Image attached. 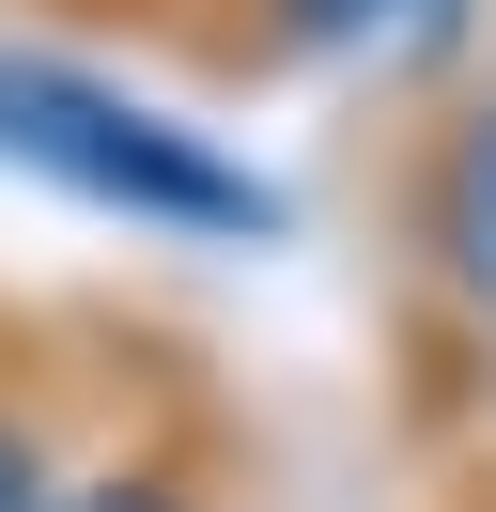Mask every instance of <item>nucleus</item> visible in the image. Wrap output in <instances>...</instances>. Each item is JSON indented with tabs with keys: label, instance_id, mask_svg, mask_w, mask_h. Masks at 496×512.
<instances>
[{
	"label": "nucleus",
	"instance_id": "f257e3e1",
	"mask_svg": "<svg viewBox=\"0 0 496 512\" xmlns=\"http://www.w3.org/2000/svg\"><path fill=\"white\" fill-rule=\"evenodd\" d=\"M0 171L93 202L124 233H186V249H279V187L248 156H217L202 125H171L155 94L93 63H47V47H0Z\"/></svg>",
	"mask_w": 496,
	"mask_h": 512
},
{
	"label": "nucleus",
	"instance_id": "f03ea898",
	"mask_svg": "<svg viewBox=\"0 0 496 512\" xmlns=\"http://www.w3.org/2000/svg\"><path fill=\"white\" fill-rule=\"evenodd\" d=\"M419 249H434V280L496 326V78L434 125V156H419Z\"/></svg>",
	"mask_w": 496,
	"mask_h": 512
},
{
	"label": "nucleus",
	"instance_id": "7ed1b4c3",
	"mask_svg": "<svg viewBox=\"0 0 496 512\" xmlns=\"http://www.w3.org/2000/svg\"><path fill=\"white\" fill-rule=\"evenodd\" d=\"M264 16H279L295 47H372V32L403 16V0H264Z\"/></svg>",
	"mask_w": 496,
	"mask_h": 512
},
{
	"label": "nucleus",
	"instance_id": "20e7f679",
	"mask_svg": "<svg viewBox=\"0 0 496 512\" xmlns=\"http://www.w3.org/2000/svg\"><path fill=\"white\" fill-rule=\"evenodd\" d=\"M0 512H62V481H47V435H31V404H0Z\"/></svg>",
	"mask_w": 496,
	"mask_h": 512
},
{
	"label": "nucleus",
	"instance_id": "39448f33",
	"mask_svg": "<svg viewBox=\"0 0 496 512\" xmlns=\"http://www.w3.org/2000/svg\"><path fill=\"white\" fill-rule=\"evenodd\" d=\"M62 512H202L171 466H109V481H62Z\"/></svg>",
	"mask_w": 496,
	"mask_h": 512
}]
</instances>
